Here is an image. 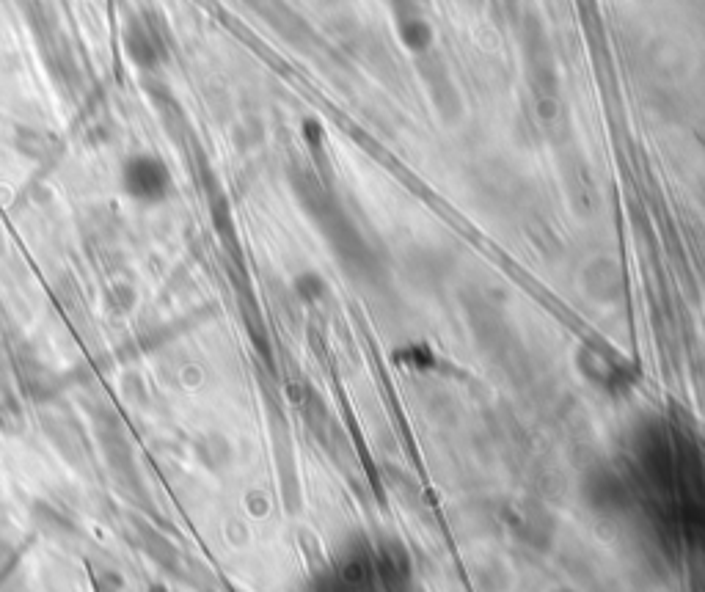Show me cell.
Wrapping results in <instances>:
<instances>
[{"label": "cell", "mask_w": 705, "mask_h": 592, "mask_svg": "<svg viewBox=\"0 0 705 592\" xmlns=\"http://www.w3.org/2000/svg\"><path fill=\"white\" fill-rule=\"evenodd\" d=\"M119 185L130 202L141 207L163 204L174 190V174L160 155L152 152H135L122 163Z\"/></svg>", "instance_id": "1"}, {"label": "cell", "mask_w": 705, "mask_h": 592, "mask_svg": "<svg viewBox=\"0 0 705 592\" xmlns=\"http://www.w3.org/2000/svg\"><path fill=\"white\" fill-rule=\"evenodd\" d=\"M122 47L124 56L144 72H155V69L163 67V61L168 58L166 34L155 23V17L146 12L127 17V23L122 28Z\"/></svg>", "instance_id": "2"}, {"label": "cell", "mask_w": 705, "mask_h": 592, "mask_svg": "<svg viewBox=\"0 0 705 592\" xmlns=\"http://www.w3.org/2000/svg\"><path fill=\"white\" fill-rule=\"evenodd\" d=\"M17 144H20V152L36 157V160L45 157L50 149H56V141L50 135L42 133V130H31V127L17 133Z\"/></svg>", "instance_id": "3"}]
</instances>
